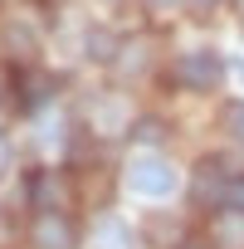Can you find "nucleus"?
<instances>
[{"mask_svg": "<svg viewBox=\"0 0 244 249\" xmlns=\"http://www.w3.org/2000/svg\"><path fill=\"white\" fill-rule=\"evenodd\" d=\"M30 239H35L39 249H69L78 234H73V220H64V215H54V210H39V220H35Z\"/></svg>", "mask_w": 244, "mask_h": 249, "instance_id": "7ed1b4c3", "label": "nucleus"}, {"mask_svg": "<svg viewBox=\"0 0 244 249\" xmlns=\"http://www.w3.org/2000/svg\"><path fill=\"white\" fill-rule=\"evenodd\" d=\"M225 205H229V210H244V176L225 181Z\"/></svg>", "mask_w": 244, "mask_h": 249, "instance_id": "0eeeda50", "label": "nucleus"}, {"mask_svg": "<svg viewBox=\"0 0 244 249\" xmlns=\"http://www.w3.org/2000/svg\"><path fill=\"white\" fill-rule=\"evenodd\" d=\"M25 196H30L35 210H54L59 205V176L54 171H30V191Z\"/></svg>", "mask_w": 244, "mask_h": 249, "instance_id": "20e7f679", "label": "nucleus"}, {"mask_svg": "<svg viewBox=\"0 0 244 249\" xmlns=\"http://www.w3.org/2000/svg\"><path fill=\"white\" fill-rule=\"evenodd\" d=\"M98 249H132V234H127V225L117 215L98 220Z\"/></svg>", "mask_w": 244, "mask_h": 249, "instance_id": "39448f33", "label": "nucleus"}, {"mask_svg": "<svg viewBox=\"0 0 244 249\" xmlns=\"http://www.w3.org/2000/svg\"><path fill=\"white\" fill-rule=\"evenodd\" d=\"M195 5H215V0H195Z\"/></svg>", "mask_w": 244, "mask_h": 249, "instance_id": "ddd939ff", "label": "nucleus"}, {"mask_svg": "<svg viewBox=\"0 0 244 249\" xmlns=\"http://www.w3.org/2000/svg\"><path fill=\"white\" fill-rule=\"evenodd\" d=\"M0 166H5V142H0Z\"/></svg>", "mask_w": 244, "mask_h": 249, "instance_id": "f8f14e48", "label": "nucleus"}, {"mask_svg": "<svg viewBox=\"0 0 244 249\" xmlns=\"http://www.w3.org/2000/svg\"><path fill=\"white\" fill-rule=\"evenodd\" d=\"M88 54H93V59H112V39H107V35H93V39H88Z\"/></svg>", "mask_w": 244, "mask_h": 249, "instance_id": "6e6552de", "label": "nucleus"}, {"mask_svg": "<svg viewBox=\"0 0 244 249\" xmlns=\"http://www.w3.org/2000/svg\"><path fill=\"white\" fill-rule=\"evenodd\" d=\"M181 83H186V88H195V93L215 88V83H220V54H210V49L186 54V59H181Z\"/></svg>", "mask_w": 244, "mask_h": 249, "instance_id": "f03ea898", "label": "nucleus"}, {"mask_svg": "<svg viewBox=\"0 0 244 249\" xmlns=\"http://www.w3.org/2000/svg\"><path fill=\"white\" fill-rule=\"evenodd\" d=\"M229 127H234V137L244 142V103H234V107H229Z\"/></svg>", "mask_w": 244, "mask_h": 249, "instance_id": "1a4fd4ad", "label": "nucleus"}, {"mask_svg": "<svg viewBox=\"0 0 244 249\" xmlns=\"http://www.w3.org/2000/svg\"><path fill=\"white\" fill-rule=\"evenodd\" d=\"M147 5H157V10H166V5H176V0H147Z\"/></svg>", "mask_w": 244, "mask_h": 249, "instance_id": "9d476101", "label": "nucleus"}, {"mask_svg": "<svg viewBox=\"0 0 244 249\" xmlns=\"http://www.w3.org/2000/svg\"><path fill=\"white\" fill-rule=\"evenodd\" d=\"M215 239H220V249H244V210L225 215L220 230H215Z\"/></svg>", "mask_w": 244, "mask_h": 249, "instance_id": "423d86ee", "label": "nucleus"}, {"mask_svg": "<svg viewBox=\"0 0 244 249\" xmlns=\"http://www.w3.org/2000/svg\"><path fill=\"white\" fill-rule=\"evenodd\" d=\"M127 186H132L137 196L161 200V196H171V191H176V166H171V161H161V157H137V161L127 166Z\"/></svg>", "mask_w": 244, "mask_h": 249, "instance_id": "f257e3e1", "label": "nucleus"}, {"mask_svg": "<svg viewBox=\"0 0 244 249\" xmlns=\"http://www.w3.org/2000/svg\"><path fill=\"white\" fill-rule=\"evenodd\" d=\"M181 249H210V244H195V239H186V244H181Z\"/></svg>", "mask_w": 244, "mask_h": 249, "instance_id": "9b49d317", "label": "nucleus"}]
</instances>
